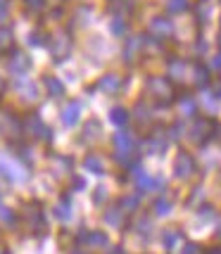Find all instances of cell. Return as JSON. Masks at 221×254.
I'll return each instance as SVG.
<instances>
[{
  "instance_id": "cell-32",
  "label": "cell",
  "mask_w": 221,
  "mask_h": 254,
  "mask_svg": "<svg viewBox=\"0 0 221 254\" xmlns=\"http://www.w3.org/2000/svg\"><path fill=\"white\" fill-rule=\"evenodd\" d=\"M102 197H107V192H105V188H95V195H93V199H95V204H100V202H102Z\"/></svg>"
},
{
  "instance_id": "cell-33",
  "label": "cell",
  "mask_w": 221,
  "mask_h": 254,
  "mask_svg": "<svg viewBox=\"0 0 221 254\" xmlns=\"http://www.w3.org/2000/svg\"><path fill=\"white\" fill-rule=\"evenodd\" d=\"M202 195H205V192H202V188H195L193 190V195H190V204H193V202H198V199H202Z\"/></svg>"
},
{
  "instance_id": "cell-39",
  "label": "cell",
  "mask_w": 221,
  "mask_h": 254,
  "mask_svg": "<svg viewBox=\"0 0 221 254\" xmlns=\"http://www.w3.org/2000/svg\"><path fill=\"white\" fill-rule=\"evenodd\" d=\"M0 202H2V197H0Z\"/></svg>"
},
{
  "instance_id": "cell-8",
  "label": "cell",
  "mask_w": 221,
  "mask_h": 254,
  "mask_svg": "<svg viewBox=\"0 0 221 254\" xmlns=\"http://www.w3.org/2000/svg\"><path fill=\"white\" fill-rule=\"evenodd\" d=\"M78 119H81V102L78 100H72L62 110V124L65 126H76Z\"/></svg>"
},
{
  "instance_id": "cell-13",
  "label": "cell",
  "mask_w": 221,
  "mask_h": 254,
  "mask_svg": "<svg viewBox=\"0 0 221 254\" xmlns=\"http://www.w3.org/2000/svg\"><path fill=\"white\" fill-rule=\"evenodd\" d=\"M186 69H188V66H186L183 60H176V57L169 60V76L174 78V81H181V78L186 76Z\"/></svg>"
},
{
  "instance_id": "cell-18",
  "label": "cell",
  "mask_w": 221,
  "mask_h": 254,
  "mask_svg": "<svg viewBox=\"0 0 221 254\" xmlns=\"http://www.w3.org/2000/svg\"><path fill=\"white\" fill-rule=\"evenodd\" d=\"M110 119H112V124H117V126H126V122H129V112L124 110V107H112Z\"/></svg>"
},
{
  "instance_id": "cell-22",
  "label": "cell",
  "mask_w": 221,
  "mask_h": 254,
  "mask_svg": "<svg viewBox=\"0 0 221 254\" xmlns=\"http://www.w3.org/2000/svg\"><path fill=\"white\" fill-rule=\"evenodd\" d=\"M190 7L188 0H166V10L174 12V14H181V12H186Z\"/></svg>"
},
{
  "instance_id": "cell-12",
  "label": "cell",
  "mask_w": 221,
  "mask_h": 254,
  "mask_svg": "<svg viewBox=\"0 0 221 254\" xmlns=\"http://www.w3.org/2000/svg\"><path fill=\"white\" fill-rule=\"evenodd\" d=\"M83 169L86 171H90V174H105V162L100 159L98 155H88L86 159H83Z\"/></svg>"
},
{
  "instance_id": "cell-35",
  "label": "cell",
  "mask_w": 221,
  "mask_h": 254,
  "mask_svg": "<svg viewBox=\"0 0 221 254\" xmlns=\"http://www.w3.org/2000/svg\"><path fill=\"white\" fill-rule=\"evenodd\" d=\"M195 50H198V53H205V50H207V43H205V41H198V43H195Z\"/></svg>"
},
{
  "instance_id": "cell-36",
  "label": "cell",
  "mask_w": 221,
  "mask_h": 254,
  "mask_svg": "<svg viewBox=\"0 0 221 254\" xmlns=\"http://www.w3.org/2000/svg\"><path fill=\"white\" fill-rule=\"evenodd\" d=\"M212 135H217V138L221 140V124H219V126H214V131H212Z\"/></svg>"
},
{
  "instance_id": "cell-23",
  "label": "cell",
  "mask_w": 221,
  "mask_h": 254,
  "mask_svg": "<svg viewBox=\"0 0 221 254\" xmlns=\"http://www.w3.org/2000/svg\"><path fill=\"white\" fill-rule=\"evenodd\" d=\"M212 5H214V0H200V5H198V17L202 19V22H210Z\"/></svg>"
},
{
  "instance_id": "cell-4",
  "label": "cell",
  "mask_w": 221,
  "mask_h": 254,
  "mask_svg": "<svg viewBox=\"0 0 221 254\" xmlns=\"http://www.w3.org/2000/svg\"><path fill=\"white\" fill-rule=\"evenodd\" d=\"M195 174V159L188 155V152H178L176 159H174V176L176 178H190Z\"/></svg>"
},
{
  "instance_id": "cell-30",
  "label": "cell",
  "mask_w": 221,
  "mask_h": 254,
  "mask_svg": "<svg viewBox=\"0 0 221 254\" xmlns=\"http://www.w3.org/2000/svg\"><path fill=\"white\" fill-rule=\"evenodd\" d=\"M7 10H10V0H0V19L7 17Z\"/></svg>"
},
{
  "instance_id": "cell-29",
  "label": "cell",
  "mask_w": 221,
  "mask_h": 254,
  "mask_svg": "<svg viewBox=\"0 0 221 254\" xmlns=\"http://www.w3.org/2000/svg\"><path fill=\"white\" fill-rule=\"evenodd\" d=\"M169 131H171V133H169L171 138H181L186 128H183V124H181V122H176V124H171V128H169Z\"/></svg>"
},
{
  "instance_id": "cell-6",
  "label": "cell",
  "mask_w": 221,
  "mask_h": 254,
  "mask_svg": "<svg viewBox=\"0 0 221 254\" xmlns=\"http://www.w3.org/2000/svg\"><path fill=\"white\" fill-rule=\"evenodd\" d=\"M166 145H169L166 135L157 131V133H152L150 138H145L143 152H145V155H159V152H164V150H166Z\"/></svg>"
},
{
  "instance_id": "cell-19",
  "label": "cell",
  "mask_w": 221,
  "mask_h": 254,
  "mask_svg": "<svg viewBox=\"0 0 221 254\" xmlns=\"http://www.w3.org/2000/svg\"><path fill=\"white\" fill-rule=\"evenodd\" d=\"M55 214H57V219H62V221H69V219H72V204H69V199L65 197L60 204H57Z\"/></svg>"
},
{
  "instance_id": "cell-27",
  "label": "cell",
  "mask_w": 221,
  "mask_h": 254,
  "mask_svg": "<svg viewBox=\"0 0 221 254\" xmlns=\"http://www.w3.org/2000/svg\"><path fill=\"white\" fill-rule=\"evenodd\" d=\"M152 209H155L157 216H166V214L171 211V202H169V199H157L155 204H152Z\"/></svg>"
},
{
  "instance_id": "cell-24",
  "label": "cell",
  "mask_w": 221,
  "mask_h": 254,
  "mask_svg": "<svg viewBox=\"0 0 221 254\" xmlns=\"http://www.w3.org/2000/svg\"><path fill=\"white\" fill-rule=\"evenodd\" d=\"M138 204H141V199H138V195H126V197H122V211H136L138 209Z\"/></svg>"
},
{
  "instance_id": "cell-38",
  "label": "cell",
  "mask_w": 221,
  "mask_h": 254,
  "mask_svg": "<svg viewBox=\"0 0 221 254\" xmlns=\"http://www.w3.org/2000/svg\"><path fill=\"white\" fill-rule=\"evenodd\" d=\"M207 254H221V247H212V250H207Z\"/></svg>"
},
{
  "instance_id": "cell-1",
  "label": "cell",
  "mask_w": 221,
  "mask_h": 254,
  "mask_svg": "<svg viewBox=\"0 0 221 254\" xmlns=\"http://www.w3.org/2000/svg\"><path fill=\"white\" fill-rule=\"evenodd\" d=\"M145 90H147V95H152V98H157V100H164V102H169L171 95H174L171 83L162 76H150L147 78V81H145Z\"/></svg>"
},
{
  "instance_id": "cell-28",
  "label": "cell",
  "mask_w": 221,
  "mask_h": 254,
  "mask_svg": "<svg viewBox=\"0 0 221 254\" xmlns=\"http://www.w3.org/2000/svg\"><path fill=\"white\" fill-rule=\"evenodd\" d=\"M110 29H112L114 36H124V33H126V22H124L122 17H114L112 24H110Z\"/></svg>"
},
{
  "instance_id": "cell-31",
  "label": "cell",
  "mask_w": 221,
  "mask_h": 254,
  "mask_svg": "<svg viewBox=\"0 0 221 254\" xmlns=\"http://www.w3.org/2000/svg\"><path fill=\"white\" fill-rule=\"evenodd\" d=\"M198 252H200V245H195V243H188L183 247V254H198Z\"/></svg>"
},
{
  "instance_id": "cell-20",
  "label": "cell",
  "mask_w": 221,
  "mask_h": 254,
  "mask_svg": "<svg viewBox=\"0 0 221 254\" xmlns=\"http://www.w3.org/2000/svg\"><path fill=\"white\" fill-rule=\"evenodd\" d=\"M202 102L210 105V107H214L217 102H221V86H214L212 90H207V93L202 95Z\"/></svg>"
},
{
  "instance_id": "cell-26",
  "label": "cell",
  "mask_w": 221,
  "mask_h": 254,
  "mask_svg": "<svg viewBox=\"0 0 221 254\" xmlns=\"http://www.w3.org/2000/svg\"><path fill=\"white\" fill-rule=\"evenodd\" d=\"M181 114H183V117H193V114H195V100L181 98Z\"/></svg>"
},
{
  "instance_id": "cell-10",
  "label": "cell",
  "mask_w": 221,
  "mask_h": 254,
  "mask_svg": "<svg viewBox=\"0 0 221 254\" xmlns=\"http://www.w3.org/2000/svg\"><path fill=\"white\" fill-rule=\"evenodd\" d=\"M181 243H183V231H178V228H164L162 231V245L166 250H176Z\"/></svg>"
},
{
  "instance_id": "cell-25",
  "label": "cell",
  "mask_w": 221,
  "mask_h": 254,
  "mask_svg": "<svg viewBox=\"0 0 221 254\" xmlns=\"http://www.w3.org/2000/svg\"><path fill=\"white\" fill-rule=\"evenodd\" d=\"M29 66H31V62H29L24 55H17L12 60V71H17V74H19V71H26Z\"/></svg>"
},
{
  "instance_id": "cell-3",
  "label": "cell",
  "mask_w": 221,
  "mask_h": 254,
  "mask_svg": "<svg viewBox=\"0 0 221 254\" xmlns=\"http://www.w3.org/2000/svg\"><path fill=\"white\" fill-rule=\"evenodd\" d=\"M133 176H136V186L143 190V192H152V190H159L162 186H164V181L157 176H150L145 169H141V166H136V171H133Z\"/></svg>"
},
{
  "instance_id": "cell-9",
  "label": "cell",
  "mask_w": 221,
  "mask_h": 254,
  "mask_svg": "<svg viewBox=\"0 0 221 254\" xmlns=\"http://www.w3.org/2000/svg\"><path fill=\"white\" fill-rule=\"evenodd\" d=\"M174 31V24L171 19H166V17H155L152 22H150V33L155 36V38H164L169 33Z\"/></svg>"
},
{
  "instance_id": "cell-7",
  "label": "cell",
  "mask_w": 221,
  "mask_h": 254,
  "mask_svg": "<svg viewBox=\"0 0 221 254\" xmlns=\"http://www.w3.org/2000/svg\"><path fill=\"white\" fill-rule=\"evenodd\" d=\"M143 43H145L143 36H131V38L126 41L124 57H126V62H129V64H131V62H136V60H138V55L143 53Z\"/></svg>"
},
{
  "instance_id": "cell-5",
  "label": "cell",
  "mask_w": 221,
  "mask_h": 254,
  "mask_svg": "<svg viewBox=\"0 0 221 254\" xmlns=\"http://www.w3.org/2000/svg\"><path fill=\"white\" fill-rule=\"evenodd\" d=\"M212 131H214V122H212V119H207V117H200V119H195V122H193L190 138H193L195 143H205V140L212 135Z\"/></svg>"
},
{
  "instance_id": "cell-37",
  "label": "cell",
  "mask_w": 221,
  "mask_h": 254,
  "mask_svg": "<svg viewBox=\"0 0 221 254\" xmlns=\"http://www.w3.org/2000/svg\"><path fill=\"white\" fill-rule=\"evenodd\" d=\"M74 186H76V188H83L86 183H83V178H76V181H74Z\"/></svg>"
},
{
  "instance_id": "cell-15",
  "label": "cell",
  "mask_w": 221,
  "mask_h": 254,
  "mask_svg": "<svg viewBox=\"0 0 221 254\" xmlns=\"http://www.w3.org/2000/svg\"><path fill=\"white\" fill-rule=\"evenodd\" d=\"M136 119H138V124H145V126L152 122V110H150V105L143 102V100L136 105Z\"/></svg>"
},
{
  "instance_id": "cell-2",
  "label": "cell",
  "mask_w": 221,
  "mask_h": 254,
  "mask_svg": "<svg viewBox=\"0 0 221 254\" xmlns=\"http://www.w3.org/2000/svg\"><path fill=\"white\" fill-rule=\"evenodd\" d=\"M114 150H117V159L122 162V164H129L131 162V155H133V138L131 133H117L114 135Z\"/></svg>"
},
{
  "instance_id": "cell-11",
  "label": "cell",
  "mask_w": 221,
  "mask_h": 254,
  "mask_svg": "<svg viewBox=\"0 0 221 254\" xmlns=\"http://www.w3.org/2000/svg\"><path fill=\"white\" fill-rule=\"evenodd\" d=\"M98 88H100V90H105V93H110V95H114L117 90L122 88V78L117 76V74H107V76L100 78Z\"/></svg>"
},
{
  "instance_id": "cell-16",
  "label": "cell",
  "mask_w": 221,
  "mask_h": 254,
  "mask_svg": "<svg viewBox=\"0 0 221 254\" xmlns=\"http://www.w3.org/2000/svg\"><path fill=\"white\" fill-rule=\"evenodd\" d=\"M193 81H195V86H207L210 83V69L202 64H195V69H193Z\"/></svg>"
},
{
  "instance_id": "cell-21",
  "label": "cell",
  "mask_w": 221,
  "mask_h": 254,
  "mask_svg": "<svg viewBox=\"0 0 221 254\" xmlns=\"http://www.w3.org/2000/svg\"><path fill=\"white\" fill-rule=\"evenodd\" d=\"M105 223H110V226H114V228H119V226L124 223L122 209H107L105 211Z\"/></svg>"
},
{
  "instance_id": "cell-34",
  "label": "cell",
  "mask_w": 221,
  "mask_h": 254,
  "mask_svg": "<svg viewBox=\"0 0 221 254\" xmlns=\"http://www.w3.org/2000/svg\"><path fill=\"white\" fill-rule=\"evenodd\" d=\"M212 69H214V71H221V53L212 60Z\"/></svg>"
},
{
  "instance_id": "cell-17",
  "label": "cell",
  "mask_w": 221,
  "mask_h": 254,
  "mask_svg": "<svg viewBox=\"0 0 221 254\" xmlns=\"http://www.w3.org/2000/svg\"><path fill=\"white\" fill-rule=\"evenodd\" d=\"M88 243L93 245V247H98V250H105V247L110 245V238H107L105 233L93 231V233H88Z\"/></svg>"
},
{
  "instance_id": "cell-14",
  "label": "cell",
  "mask_w": 221,
  "mask_h": 254,
  "mask_svg": "<svg viewBox=\"0 0 221 254\" xmlns=\"http://www.w3.org/2000/svg\"><path fill=\"white\" fill-rule=\"evenodd\" d=\"M45 88H48V95H53V98H62L65 95V86L55 76H45Z\"/></svg>"
}]
</instances>
